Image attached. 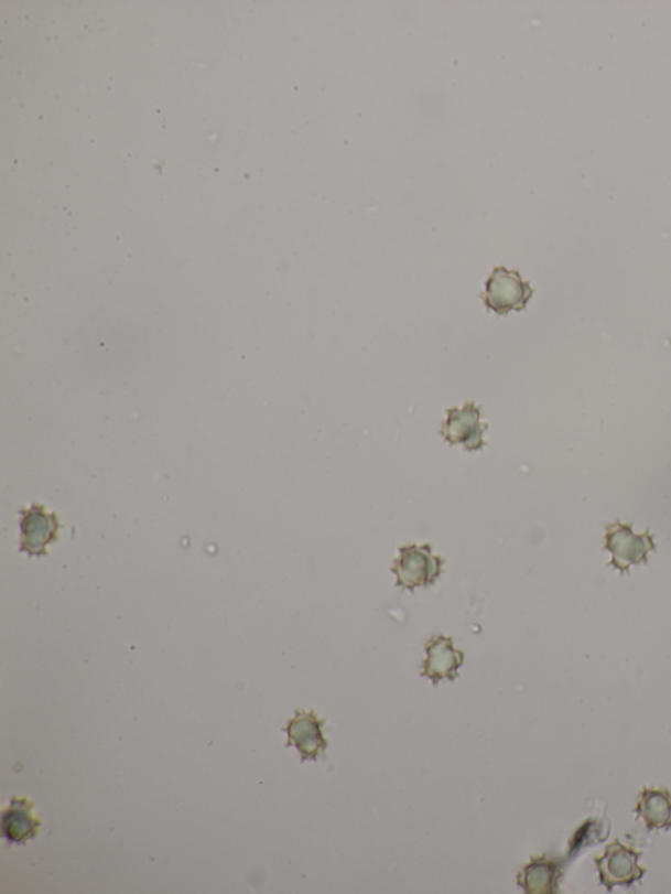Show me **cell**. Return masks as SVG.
I'll return each instance as SVG.
<instances>
[{
  "mask_svg": "<svg viewBox=\"0 0 671 894\" xmlns=\"http://www.w3.org/2000/svg\"><path fill=\"white\" fill-rule=\"evenodd\" d=\"M534 295L530 282L523 281L517 270L496 267L486 282V291L480 295L489 310L497 315H508L510 311H523Z\"/></svg>",
  "mask_w": 671,
  "mask_h": 894,
  "instance_id": "cell-2",
  "label": "cell"
},
{
  "mask_svg": "<svg viewBox=\"0 0 671 894\" xmlns=\"http://www.w3.org/2000/svg\"><path fill=\"white\" fill-rule=\"evenodd\" d=\"M446 559L434 556L431 543L400 547L399 558L393 560L391 572L397 577V586L413 592L416 588L435 584L444 571Z\"/></svg>",
  "mask_w": 671,
  "mask_h": 894,
  "instance_id": "cell-1",
  "label": "cell"
},
{
  "mask_svg": "<svg viewBox=\"0 0 671 894\" xmlns=\"http://www.w3.org/2000/svg\"><path fill=\"white\" fill-rule=\"evenodd\" d=\"M41 822L33 816V804L26 799H12L2 816V833L11 843H25L37 836Z\"/></svg>",
  "mask_w": 671,
  "mask_h": 894,
  "instance_id": "cell-7",
  "label": "cell"
},
{
  "mask_svg": "<svg viewBox=\"0 0 671 894\" xmlns=\"http://www.w3.org/2000/svg\"><path fill=\"white\" fill-rule=\"evenodd\" d=\"M481 407L469 401L463 408H450L441 434L450 445H463L467 452H479L487 442L483 435L488 426L480 422Z\"/></svg>",
  "mask_w": 671,
  "mask_h": 894,
  "instance_id": "cell-4",
  "label": "cell"
},
{
  "mask_svg": "<svg viewBox=\"0 0 671 894\" xmlns=\"http://www.w3.org/2000/svg\"><path fill=\"white\" fill-rule=\"evenodd\" d=\"M324 723L314 711H295V718L283 730L289 734L286 746H295L301 753L302 762L316 761L327 750L328 741L323 734Z\"/></svg>",
  "mask_w": 671,
  "mask_h": 894,
  "instance_id": "cell-6",
  "label": "cell"
},
{
  "mask_svg": "<svg viewBox=\"0 0 671 894\" xmlns=\"http://www.w3.org/2000/svg\"><path fill=\"white\" fill-rule=\"evenodd\" d=\"M426 660L421 665V677L431 679L433 686H439L442 679L455 681L458 670L465 663V654L455 649L453 639L445 635H434L425 644Z\"/></svg>",
  "mask_w": 671,
  "mask_h": 894,
  "instance_id": "cell-5",
  "label": "cell"
},
{
  "mask_svg": "<svg viewBox=\"0 0 671 894\" xmlns=\"http://www.w3.org/2000/svg\"><path fill=\"white\" fill-rule=\"evenodd\" d=\"M606 531L604 549L613 556L607 566L620 573L628 572L631 566L647 564L648 553L656 551L654 537L650 536L649 529L641 536H636L632 524H621L617 518L614 524L606 525Z\"/></svg>",
  "mask_w": 671,
  "mask_h": 894,
  "instance_id": "cell-3",
  "label": "cell"
},
{
  "mask_svg": "<svg viewBox=\"0 0 671 894\" xmlns=\"http://www.w3.org/2000/svg\"><path fill=\"white\" fill-rule=\"evenodd\" d=\"M23 551L31 553L44 552L45 547L52 542L58 529L57 517L47 515L44 508L34 505L24 513L22 523Z\"/></svg>",
  "mask_w": 671,
  "mask_h": 894,
  "instance_id": "cell-8",
  "label": "cell"
}]
</instances>
